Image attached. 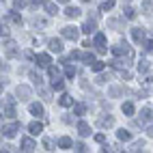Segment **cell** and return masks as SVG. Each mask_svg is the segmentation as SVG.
<instances>
[{
  "mask_svg": "<svg viewBox=\"0 0 153 153\" xmlns=\"http://www.w3.org/2000/svg\"><path fill=\"white\" fill-rule=\"evenodd\" d=\"M112 54H114V56H125L129 63L134 60V50H131V45H127V43H117V45H112Z\"/></svg>",
  "mask_w": 153,
  "mask_h": 153,
  "instance_id": "obj_1",
  "label": "cell"
},
{
  "mask_svg": "<svg viewBox=\"0 0 153 153\" xmlns=\"http://www.w3.org/2000/svg\"><path fill=\"white\" fill-rule=\"evenodd\" d=\"M19 129H22V123H19V121H13V123H7V125H2V134H4L7 138H13Z\"/></svg>",
  "mask_w": 153,
  "mask_h": 153,
  "instance_id": "obj_2",
  "label": "cell"
},
{
  "mask_svg": "<svg viewBox=\"0 0 153 153\" xmlns=\"http://www.w3.org/2000/svg\"><path fill=\"white\" fill-rule=\"evenodd\" d=\"M60 35H63L65 39H69V41H76V39L80 37V30L76 26H63L60 28Z\"/></svg>",
  "mask_w": 153,
  "mask_h": 153,
  "instance_id": "obj_3",
  "label": "cell"
},
{
  "mask_svg": "<svg viewBox=\"0 0 153 153\" xmlns=\"http://www.w3.org/2000/svg\"><path fill=\"white\" fill-rule=\"evenodd\" d=\"M2 22H7V24H15V26H22V24H24V19H22V15L17 13V9H15V11H9V13L4 15Z\"/></svg>",
  "mask_w": 153,
  "mask_h": 153,
  "instance_id": "obj_4",
  "label": "cell"
},
{
  "mask_svg": "<svg viewBox=\"0 0 153 153\" xmlns=\"http://www.w3.org/2000/svg\"><path fill=\"white\" fill-rule=\"evenodd\" d=\"M15 95H17V99H19V101H28V99H30V95H33V88L26 86V84H19V86H17V91H15Z\"/></svg>",
  "mask_w": 153,
  "mask_h": 153,
  "instance_id": "obj_5",
  "label": "cell"
},
{
  "mask_svg": "<svg viewBox=\"0 0 153 153\" xmlns=\"http://www.w3.org/2000/svg\"><path fill=\"white\" fill-rule=\"evenodd\" d=\"M17 54H19L17 43H15V41H7V43H4V56H7V58H15Z\"/></svg>",
  "mask_w": 153,
  "mask_h": 153,
  "instance_id": "obj_6",
  "label": "cell"
},
{
  "mask_svg": "<svg viewBox=\"0 0 153 153\" xmlns=\"http://www.w3.org/2000/svg\"><path fill=\"white\" fill-rule=\"evenodd\" d=\"M151 121H153V110L145 108L142 112H138V123H140V125H149Z\"/></svg>",
  "mask_w": 153,
  "mask_h": 153,
  "instance_id": "obj_7",
  "label": "cell"
},
{
  "mask_svg": "<svg viewBox=\"0 0 153 153\" xmlns=\"http://www.w3.org/2000/svg\"><path fill=\"white\" fill-rule=\"evenodd\" d=\"M108 65H110L112 69H119V71H123V69H127L129 60H127V58H119V56H117V58H112Z\"/></svg>",
  "mask_w": 153,
  "mask_h": 153,
  "instance_id": "obj_8",
  "label": "cell"
},
{
  "mask_svg": "<svg viewBox=\"0 0 153 153\" xmlns=\"http://www.w3.org/2000/svg\"><path fill=\"white\" fill-rule=\"evenodd\" d=\"M28 110H30V114H33V117H45V110H43V106L41 104H39V101H33V104H30L28 106Z\"/></svg>",
  "mask_w": 153,
  "mask_h": 153,
  "instance_id": "obj_9",
  "label": "cell"
},
{
  "mask_svg": "<svg viewBox=\"0 0 153 153\" xmlns=\"http://www.w3.org/2000/svg\"><path fill=\"white\" fill-rule=\"evenodd\" d=\"M95 30H97V19H95V17H88L86 24L82 26V33H84V35H93Z\"/></svg>",
  "mask_w": 153,
  "mask_h": 153,
  "instance_id": "obj_10",
  "label": "cell"
},
{
  "mask_svg": "<svg viewBox=\"0 0 153 153\" xmlns=\"http://www.w3.org/2000/svg\"><path fill=\"white\" fill-rule=\"evenodd\" d=\"M48 50L60 54V52H63V41H60V39H50V41H48Z\"/></svg>",
  "mask_w": 153,
  "mask_h": 153,
  "instance_id": "obj_11",
  "label": "cell"
},
{
  "mask_svg": "<svg viewBox=\"0 0 153 153\" xmlns=\"http://www.w3.org/2000/svg\"><path fill=\"white\" fill-rule=\"evenodd\" d=\"M131 39H134L136 43H140V45H142V41L147 39V33H145L142 28H131Z\"/></svg>",
  "mask_w": 153,
  "mask_h": 153,
  "instance_id": "obj_12",
  "label": "cell"
},
{
  "mask_svg": "<svg viewBox=\"0 0 153 153\" xmlns=\"http://www.w3.org/2000/svg\"><path fill=\"white\" fill-rule=\"evenodd\" d=\"M37 147H35V140L30 138V136H24L22 138V151H26V153H30V151H35Z\"/></svg>",
  "mask_w": 153,
  "mask_h": 153,
  "instance_id": "obj_13",
  "label": "cell"
},
{
  "mask_svg": "<svg viewBox=\"0 0 153 153\" xmlns=\"http://www.w3.org/2000/svg\"><path fill=\"white\" fill-rule=\"evenodd\" d=\"M78 134L80 136H82V138H86V136H91V125L86 123V121H80V123H78Z\"/></svg>",
  "mask_w": 153,
  "mask_h": 153,
  "instance_id": "obj_14",
  "label": "cell"
},
{
  "mask_svg": "<svg viewBox=\"0 0 153 153\" xmlns=\"http://www.w3.org/2000/svg\"><path fill=\"white\" fill-rule=\"evenodd\" d=\"M2 117L15 119V104H2Z\"/></svg>",
  "mask_w": 153,
  "mask_h": 153,
  "instance_id": "obj_15",
  "label": "cell"
},
{
  "mask_svg": "<svg viewBox=\"0 0 153 153\" xmlns=\"http://www.w3.org/2000/svg\"><path fill=\"white\" fill-rule=\"evenodd\" d=\"M56 145H58V149H74V140L69 136H60Z\"/></svg>",
  "mask_w": 153,
  "mask_h": 153,
  "instance_id": "obj_16",
  "label": "cell"
},
{
  "mask_svg": "<svg viewBox=\"0 0 153 153\" xmlns=\"http://www.w3.org/2000/svg\"><path fill=\"white\" fill-rule=\"evenodd\" d=\"M35 63H37L39 67H45V69H48L50 65H52V58H50V54H39Z\"/></svg>",
  "mask_w": 153,
  "mask_h": 153,
  "instance_id": "obj_17",
  "label": "cell"
},
{
  "mask_svg": "<svg viewBox=\"0 0 153 153\" xmlns=\"http://www.w3.org/2000/svg\"><path fill=\"white\" fill-rule=\"evenodd\" d=\"M142 149H145V140H134V142H131V145L125 149V151H129V153H136V151H142Z\"/></svg>",
  "mask_w": 153,
  "mask_h": 153,
  "instance_id": "obj_18",
  "label": "cell"
},
{
  "mask_svg": "<svg viewBox=\"0 0 153 153\" xmlns=\"http://www.w3.org/2000/svg\"><path fill=\"white\" fill-rule=\"evenodd\" d=\"M28 131H30V134H33V136H39V134H41V131H43V125L39 123V121H33V123L28 125Z\"/></svg>",
  "mask_w": 153,
  "mask_h": 153,
  "instance_id": "obj_19",
  "label": "cell"
},
{
  "mask_svg": "<svg viewBox=\"0 0 153 153\" xmlns=\"http://www.w3.org/2000/svg\"><path fill=\"white\" fill-rule=\"evenodd\" d=\"M80 13H82V11H80L78 7H67V9H65V15H67L69 19H76V17H80Z\"/></svg>",
  "mask_w": 153,
  "mask_h": 153,
  "instance_id": "obj_20",
  "label": "cell"
},
{
  "mask_svg": "<svg viewBox=\"0 0 153 153\" xmlns=\"http://www.w3.org/2000/svg\"><path fill=\"white\" fill-rule=\"evenodd\" d=\"M117 138H119L121 142H129V140H131V134H129V129L123 127V129H119V131H117Z\"/></svg>",
  "mask_w": 153,
  "mask_h": 153,
  "instance_id": "obj_21",
  "label": "cell"
},
{
  "mask_svg": "<svg viewBox=\"0 0 153 153\" xmlns=\"http://www.w3.org/2000/svg\"><path fill=\"white\" fill-rule=\"evenodd\" d=\"M58 104L63 106V108H69V106H74V97L65 93V95H60V99H58Z\"/></svg>",
  "mask_w": 153,
  "mask_h": 153,
  "instance_id": "obj_22",
  "label": "cell"
},
{
  "mask_svg": "<svg viewBox=\"0 0 153 153\" xmlns=\"http://www.w3.org/2000/svg\"><path fill=\"white\" fill-rule=\"evenodd\" d=\"M121 110H123V114H125V117H134V112H136V110H134V104H131V101H125V104L121 106Z\"/></svg>",
  "mask_w": 153,
  "mask_h": 153,
  "instance_id": "obj_23",
  "label": "cell"
},
{
  "mask_svg": "<svg viewBox=\"0 0 153 153\" xmlns=\"http://www.w3.org/2000/svg\"><path fill=\"white\" fill-rule=\"evenodd\" d=\"M45 11H48V15H56L58 13V2L54 0V2H45Z\"/></svg>",
  "mask_w": 153,
  "mask_h": 153,
  "instance_id": "obj_24",
  "label": "cell"
},
{
  "mask_svg": "<svg viewBox=\"0 0 153 153\" xmlns=\"http://www.w3.org/2000/svg\"><path fill=\"white\" fill-rule=\"evenodd\" d=\"M93 45L104 48V45H106V35H104V33H95V41H93Z\"/></svg>",
  "mask_w": 153,
  "mask_h": 153,
  "instance_id": "obj_25",
  "label": "cell"
},
{
  "mask_svg": "<svg viewBox=\"0 0 153 153\" xmlns=\"http://www.w3.org/2000/svg\"><path fill=\"white\" fill-rule=\"evenodd\" d=\"M74 114L76 117H84L86 114V104H74Z\"/></svg>",
  "mask_w": 153,
  "mask_h": 153,
  "instance_id": "obj_26",
  "label": "cell"
},
{
  "mask_svg": "<svg viewBox=\"0 0 153 153\" xmlns=\"http://www.w3.org/2000/svg\"><path fill=\"white\" fill-rule=\"evenodd\" d=\"M99 125L101 127H112V125H114V117H110V114L108 117H101L99 119Z\"/></svg>",
  "mask_w": 153,
  "mask_h": 153,
  "instance_id": "obj_27",
  "label": "cell"
},
{
  "mask_svg": "<svg viewBox=\"0 0 153 153\" xmlns=\"http://www.w3.org/2000/svg\"><path fill=\"white\" fill-rule=\"evenodd\" d=\"M80 60H84L86 65H93L95 63V56H93V52H82V54H80Z\"/></svg>",
  "mask_w": 153,
  "mask_h": 153,
  "instance_id": "obj_28",
  "label": "cell"
},
{
  "mask_svg": "<svg viewBox=\"0 0 153 153\" xmlns=\"http://www.w3.org/2000/svg\"><path fill=\"white\" fill-rule=\"evenodd\" d=\"M123 17L134 19V17H136V9H134V7H129V4H127V7H123Z\"/></svg>",
  "mask_w": 153,
  "mask_h": 153,
  "instance_id": "obj_29",
  "label": "cell"
},
{
  "mask_svg": "<svg viewBox=\"0 0 153 153\" xmlns=\"http://www.w3.org/2000/svg\"><path fill=\"white\" fill-rule=\"evenodd\" d=\"M48 74H50V78H52V80H58V78H60V69H58L56 65H50V67H48Z\"/></svg>",
  "mask_w": 153,
  "mask_h": 153,
  "instance_id": "obj_30",
  "label": "cell"
},
{
  "mask_svg": "<svg viewBox=\"0 0 153 153\" xmlns=\"http://www.w3.org/2000/svg\"><path fill=\"white\" fill-rule=\"evenodd\" d=\"M149 67H151V65H149L147 58H140V60H138V71H140V74H147Z\"/></svg>",
  "mask_w": 153,
  "mask_h": 153,
  "instance_id": "obj_31",
  "label": "cell"
},
{
  "mask_svg": "<svg viewBox=\"0 0 153 153\" xmlns=\"http://www.w3.org/2000/svg\"><path fill=\"white\" fill-rule=\"evenodd\" d=\"M142 13H145V15L153 13V2H151V0H142Z\"/></svg>",
  "mask_w": 153,
  "mask_h": 153,
  "instance_id": "obj_32",
  "label": "cell"
},
{
  "mask_svg": "<svg viewBox=\"0 0 153 153\" xmlns=\"http://www.w3.org/2000/svg\"><path fill=\"white\" fill-rule=\"evenodd\" d=\"M108 95L110 97H121V95H123V88H121V86H110L108 88Z\"/></svg>",
  "mask_w": 153,
  "mask_h": 153,
  "instance_id": "obj_33",
  "label": "cell"
},
{
  "mask_svg": "<svg viewBox=\"0 0 153 153\" xmlns=\"http://www.w3.org/2000/svg\"><path fill=\"white\" fill-rule=\"evenodd\" d=\"M112 9H114V0H104L101 7H99V11H112Z\"/></svg>",
  "mask_w": 153,
  "mask_h": 153,
  "instance_id": "obj_34",
  "label": "cell"
},
{
  "mask_svg": "<svg viewBox=\"0 0 153 153\" xmlns=\"http://www.w3.org/2000/svg\"><path fill=\"white\" fill-rule=\"evenodd\" d=\"M91 69H93V71H95V74H101V71H104V69H106V63H101V60H95V63H93V65H91Z\"/></svg>",
  "mask_w": 153,
  "mask_h": 153,
  "instance_id": "obj_35",
  "label": "cell"
},
{
  "mask_svg": "<svg viewBox=\"0 0 153 153\" xmlns=\"http://www.w3.org/2000/svg\"><path fill=\"white\" fill-rule=\"evenodd\" d=\"M30 80H33V82L37 84V86H43V78L37 74V71H30Z\"/></svg>",
  "mask_w": 153,
  "mask_h": 153,
  "instance_id": "obj_36",
  "label": "cell"
},
{
  "mask_svg": "<svg viewBox=\"0 0 153 153\" xmlns=\"http://www.w3.org/2000/svg\"><path fill=\"white\" fill-rule=\"evenodd\" d=\"M108 24L114 28V30H123L125 26H123V22H121V19H108Z\"/></svg>",
  "mask_w": 153,
  "mask_h": 153,
  "instance_id": "obj_37",
  "label": "cell"
},
{
  "mask_svg": "<svg viewBox=\"0 0 153 153\" xmlns=\"http://www.w3.org/2000/svg\"><path fill=\"white\" fill-rule=\"evenodd\" d=\"M142 45H145V52L147 54H153V39H145Z\"/></svg>",
  "mask_w": 153,
  "mask_h": 153,
  "instance_id": "obj_38",
  "label": "cell"
},
{
  "mask_svg": "<svg viewBox=\"0 0 153 153\" xmlns=\"http://www.w3.org/2000/svg\"><path fill=\"white\" fill-rule=\"evenodd\" d=\"M142 84H145V88H147V91H153V76L142 78Z\"/></svg>",
  "mask_w": 153,
  "mask_h": 153,
  "instance_id": "obj_39",
  "label": "cell"
},
{
  "mask_svg": "<svg viewBox=\"0 0 153 153\" xmlns=\"http://www.w3.org/2000/svg\"><path fill=\"white\" fill-rule=\"evenodd\" d=\"M65 76H67L69 80H74V76H76V67H71V65H65Z\"/></svg>",
  "mask_w": 153,
  "mask_h": 153,
  "instance_id": "obj_40",
  "label": "cell"
},
{
  "mask_svg": "<svg viewBox=\"0 0 153 153\" xmlns=\"http://www.w3.org/2000/svg\"><path fill=\"white\" fill-rule=\"evenodd\" d=\"M37 88H39V93H41V97H43L45 101H50V99H52V93H50L48 88H43V86H37Z\"/></svg>",
  "mask_w": 153,
  "mask_h": 153,
  "instance_id": "obj_41",
  "label": "cell"
},
{
  "mask_svg": "<svg viewBox=\"0 0 153 153\" xmlns=\"http://www.w3.org/2000/svg\"><path fill=\"white\" fill-rule=\"evenodd\" d=\"M52 88H54V91H63V88H65V82H63L60 78H58V80H52Z\"/></svg>",
  "mask_w": 153,
  "mask_h": 153,
  "instance_id": "obj_42",
  "label": "cell"
},
{
  "mask_svg": "<svg viewBox=\"0 0 153 153\" xmlns=\"http://www.w3.org/2000/svg\"><path fill=\"white\" fill-rule=\"evenodd\" d=\"M33 24H35L37 28H45V24H48V22H45L43 17H33Z\"/></svg>",
  "mask_w": 153,
  "mask_h": 153,
  "instance_id": "obj_43",
  "label": "cell"
},
{
  "mask_svg": "<svg viewBox=\"0 0 153 153\" xmlns=\"http://www.w3.org/2000/svg\"><path fill=\"white\" fill-rule=\"evenodd\" d=\"M108 80H110V74H99V76H97V80H95V82H97V84H106V82H108Z\"/></svg>",
  "mask_w": 153,
  "mask_h": 153,
  "instance_id": "obj_44",
  "label": "cell"
},
{
  "mask_svg": "<svg viewBox=\"0 0 153 153\" xmlns=\"http://www.w3.org/2000/svg\"><path fill=\"white\" fill-rule=\"evenodd\" d=\"M74 151H78V153H84V151H88V149H86V145H84V142H74Z\"/></svg>",
  "mask_w": 153,
  "mask_h": 153,
  "instance_id": "obj_45",
  "label": "cell"
},
{
  "mask_svg": "<svg viewBox=\"0 0 153 153\" xmlns=\"http://www.w3.org/2000/svg\"><path fill=\"white\" fill-rule=\"evenodd\" d=\"M43 149L45 151H54V142L50 140V138H43Z\"/></svg>",
  "mask_w": 153,
  "mask_h": 153,
  "instance_id": "obj_46",
  "label": "cell"
},
{
  "mask_svg": "<svg viewBox=\"0 0 153 153\" xmlns=\"http://www.w3.org/2000/svg\"><path fill=\"white\" fill-rule=\"evenodd\" d=\"M22 56H24L26 60H37V56L33 54V50H24V52H22Z\"/></svg>",
  "mask_w": 153,
  "mask_h": 153,
  "instance_id": "obj_47",
  "label": "cell"
},
{
  "mask_svg": "<svg viewBox=\"0 0 153 153\" xmlns=\"http://www.w3.org/2000/svg\"><path fill=\"white\" fill-rule=\"evenodd\" d=\"M15 99L17 97H13V95H4L2 97V104H15Z\"/></svg>",
  "mask_w": 153,
  "mask_h": 153,
  "instance_id": "obj_48",
  "label": "cell"
},
{
  "mask_svg": "<svg viewBox=\"0 0 153 153\" xmlns=\"http://www.w3.org/2000/svg\"><path fill=\"white\" fill-rule=\"evenodd\" d=\"M13 7L19 11V9H24V7H26V0H15V2H13Z\"/></svg>",
  "mask_w": 153,
  "mask_h": 153,
  "instance_id": "obj_49",
  "label": "cell"
},
{
  "mask_svg": "<svg viewBox=\"0 0 153 153\" xmlns=\"http://www.w3.org/2000/svg\"><path fill=\"white\" fill-rule=\"evenodd\" d=\"M95 142H99V145H104V142H106V136H104V134H95Z\"/></svg>",
  "mask_w": 153,
  "mask_h": 153,
  "instance_id": "obj_50",
  "label": "cell"
},
{
  "mask_svg": "<svg viewBox=\"0 0 153 153\" xmlns=\"http://www.w3.org/2000/svg\"><path fill=\"white\" fill-rule=\"evenodd\" d=\"M4 37H9V26H7V22H2V39Z\"/></svg>",
  "mask_w": 153,
  "mask_h": 153,
  "instance_id": "obj_51",
  "label": "cell"
},
{
  "mask_svg": "<svg viewBox=\"0 0 153 153\" xmlns=\"http://www.w3.org/2000/svg\"><path fill=\"white\" fill-rule=\"evenodd\" d=\"M33 7H45V0H33Z\"/></svg>",
  "mask_w": 153,
  "mask_h": 153,
  "instance_id": "obj_52",
  "label": "cell"
},
{
  "mask_svg": "<svg viewBox=\"0 0 153 153\" xmlns=\"http://www.w3.org/2000/svg\"><path fill=\"white\" fill-rule=\"evenodd\" d=\"M11 151H13L11 145H2V153H11Z\"/></svg>",
  "mask_w": 153,
  "mask_h": 153,
  "instance_id": "obj_53",
  "label": "cell"
},
{
  "mask_svg": "<svg viewBox=\"0 0 153 153\" xmlns=\"http://www.w3.org/2000/svg\"><path fill=\"white\" fill-rule=\"evenodd\" d=\"M147 136H149V138H153V125H151V127H147Z\"/></svg>",
  "mask_w": 153,
  "mask_h": 153,
  "instance_id": "obj_54",
  "label": "cell"
},
{
  "mask_svg": "<svg viewBox=\"0 0 153 153\" xmlns=\"http://www.w3.org/2000/svg\"><path fill=\"white\" fill-rule=\"evenodd\" d=\"M56 2H60V4H69V0H56Z\"/></svg>",
  "mask_w": 153,
  "mask_h": 153,
  "instance_id": "obj_55",
  "label": "cell"
}]
</instances>
